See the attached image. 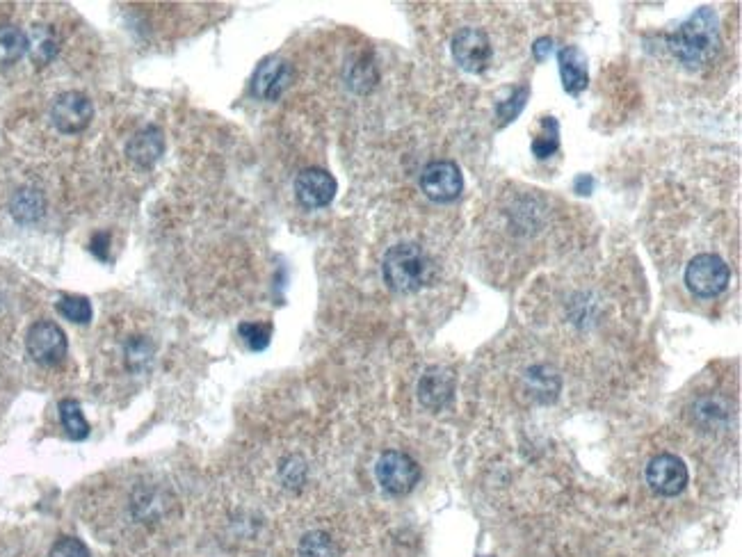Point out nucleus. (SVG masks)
Listing matches in <instances>:
<instances>
[{"label":"nucleus","mask_w":742,"mask_h":557,"mask_svg":"<svg viewBox=\"0 0 742 557\" xmlns=\"http://www.w3.org/2000/svg\"><path fill=\"white\" fill-rule=\"evenodd\" d=\"M290 80H293V69H290V64L279 58H268L258 64L256 74L252 78V92L258 99L277 101L290 85Z\"/></svg>","instance_id":"11"},{"label":"nucleus","mask_w":742,"mask_h":557,"mask_svg":"<svg viewBox=\"0 0 742 557\" xmlns=\"http://www.w3.org/2000/svg\"><path fill=\"white\" fill-rule=\"evenodd\" d=\"M10 208H12V215H14L16 222H21V224L37 222L39 217L44 215L42 192L32 190V188H23L14 195Z\"/></svg>","instance_id":"16"},{"label":"nucleus","mask_w":742,"mask_h":557,"mask_svg":"<svg viewBox=\"0 0 742 557\" xmlns=\"http://www.w3.org/2000/svg\"><path fill=\"white\" fill-rule=\"evenodd\" d=\"M453 58L459 67L469 74H482L489 69L491 58H494V46L487 32L478 28H462L453 37Z\"/></svg>","instance_id":"5"},{"label":"nucleus","mask_w":742,"mask_h":557,"mask_svg":"<svg viewBox=\"0 0 742 557\" xmlns=\"http://www.w3.org/2000/svg\"><path fill=\"white\" fill-rule=\"evenodd\" d=\"M297 555L300 557H338V546L327 532L322 530H313L309 535H304L300 542V548H297Z\"/></svg>","instance_id":"19"},{"label":"nucleus","mask_w":742,"mask_h":557,"mask_svg":"<svg viewBox=\"0 0 742 557\" xmlns=\"http://www.w3.org/2000/svg\"><path fill=\"white\" fill-rule=\"evenodd\" d=\"M669 53L688 69H701L720 51V23L711 7H701L665 37Z\"/></svg>","instance_id":"1"},{"label":"nucleus","mask_w":742,"mask_h":557,"mask_svg":"<svg viewBox=\"0 0 742 557\" xmlns=\"http://www.w3.org/2000/svg\"><path fill=\"white\" fill-rule=\"evenodd\" d=\"M58 311L60 316L76 322V325H87L92 320V304L87 297L80 295H64L58 302Z\"/></svg>","instance_id":"21"},{"label":"nucleus","mask_w":742,"mask_h":557,"mask_svg":"<svg viewBox=\"0 0 742 557\" xmlns=\"http://www.w3.org/2000/svg\"><path fill=\"white\" fill-rule=\"evenodd\" d=\"M28 53V35L16 26H0V67H10Z\"/></svg>","instance_id":"15"},{"label":"nucleus","mask_w":742,"mask_h":557,"mask_svg":"<svg viewBox=\"0 0 742 557\" xmlns=\"http://www.w3.org/2000/svg\"><path fill=\"white\" fill-rule=\"evenodd\" d=\"M28 53L37 67H46L58 55V39L53 37V32L48 28L37 26L28 35Z\"/></svg>","instance_id":"17"},{"label":"nucleus","mask_w":742,"mask_h":557,"mask_svg":"<svg viewBox=\"0 0 742 557\" xmlns=\"http://www.w3.org/2000/svg\"><path fill=\"white\" fill-rule=\"evenodd\" d=\"M51 119L60 133L74 135L92 124L94 106L83 92H64L53 101Z\"/></svg>","instance_id":"9"},{"label":"nucleus","mask_w":742,"mask_h":557,"mask_svg":"<svg viewBox=\"0 0 742 557\" xmlns=\"http://www.w3.org/2000/svg\"><path fill=\"white\" fill-rule=\"evenodd\" d=\"M731 281L729 265L715 254H699L688 263L685 284L697 297H717Z\"/></svg>","instance_id":"4"},{"label":"nucleus","mask_w":742,"mask_h":557,"mask_svg":"<svg viewBox=\"0 0 742 557\" xmlns=\"http://www.w3.org/2000/svg\"><path fill=\"white\" fill-rule=\"evenodd\" d=\"M375 475L379 487L391 496H407L409 491L421 480V466L416 464L414 457L400 450H386L382 457L377 459Z\"/></svg>","instance_id":"3"},{"label":"nucleus","mask_w":742,"mask_h":557,"mask_svg":"<svg viewBox=\"0 0 742 557\" xmlns=\"http://www.w3.org/2000/svg\"><path fill=\"white\" fill-rule=\"evenodd\" d=\"M528 87H519V90H514L510 99L505 101H498V117L503 121H514L516 117H519V112L523 110V106H526V99H528Z\"/></svg>","instance_id":"24"},{"label":"nucleus","mask_w":742,"mask_h":557,"mask_svg":"<svg viewBox=\"0 0 742 557\" xmlns=\"http://www.w3.org/2000/svg\"><path fill=\"white\" fill-rule=\"evenodd\" d=\"M558 149H560V126L553 117H546L544 119V133L537 135L535 140H532V153H535L539 160H546L548 156H553V153Z\"/></svg>","instance_id":"20"},{"label":"nucleus","mask_w":742,"mask_h":557,"mask_svg":"<svg viewBox=\"0 0 742 557\" xmlns=\"http://www.w3.org/2000/svg\"><path fill=\"white\" fill-rule=\"evenodd\" d=\"M421 188L437 204H450L462 195L464 179L453 160H434L421 174Z\"/></svg>","instance_id":"6"},{"label":"nucleus","mask_w":742,"mask_h":557,"mask_svg":"<svg viewBox=\"0 0 742 557\" xmlns=\"http://www.w3.org/2000/svg\"><path fill=\"white\" fill-rule=\"evenodd\" d=\"M48 557H90V551H87V546L76 537H60L58 542L53 544L51 555Z\"/></svg>","instance_id":"25"},{"label":"nucleus","mask_w":742,"mask_h":557,"mask_svg":"<svg viewBox=\"0 0 742 557\" xmlns=\"http://www.w3.org/2000/svg\"><path fill=\"white\" fill-rule=\"evenodd\" d=\"M336 179L327 169L320 167H309L302 169L295 179V197L304 208L316 211V208H325L334 201L336 197Z\"/></svg>","instance_id":"10"},{"label":"nucleus","mask_w":742,"mask_h":557,"mask_svg":"<svg viewBox=\"0 0 742 557\" xmlns=\"http://www.w3.org/2000/svg\"><path fill=\"white\" fill-rule=\"evenodd\" d=\"M165 153V137L158 126H144L137 131L126 144V156L135 167L149 169L160 160Z\"/></svg>","instance_id":"13"},{"label":"nucleus","mask_w":742,"mask_h":557,"mask_svg":"<svg viewBox=\"0 0 742 557\" xmlns=\"http://www.w3.org/2000/svg\"><path fill=\"white\" fill-rule=\"evenodd\" d=\"M384 281L395 293H416L432 279V261L423 247L414 242H400L391 247L382 263Z\"/></svg>","instance_id":"2"},{"label":"nucleus","mask_w":742,"mask_h":557,"mask_svg":"<svg viewBox=\"0 0 742 557\" xmlns=\"http://www.w3.org/2000/svg\"><path fill=\"white\" fill-rule=\"evenodd\" d=\"M60 418H62L64 432H67V437L71 441H83L90 437V423L85 421L83 409H80L76 400L67 398L60 402Z\"/></svg>","instance_id":"18"},{"label":"nucleus","mask_w":742,"mask_h":557,"mask_svg":"<svg viewBox=\"0 0 742 557\" xmlns=\"http://www.w3.org/2000/svg\"><path fill=\"white\" fill-rule=\"evenodd\" d=\"M348 83L352 90L357 92H368L370 87H373L377 83V71L370 62H359V64H352L350 67V74H348Z\"/></svg>","instance_id":"23"},{"label":"nucleus","mask_w":742,"mask_h":557,"mask_svg":"<svg viewBox=\"0 0 742 557\" xmlns=\"http://www.w3.org/2000/svg\"><path fill=\"white\" fill-rule=\"evenodd\" d=\"M108 247H110V233H96L92 238V252L101 261H108Z\"/></svg>","instance_id":"27"},{"label":"nucleus","mask_w":742,"mask_h":557,"mask_svg":"<svg viewBox=\"0 0 742 557\" xmlns=\"http://www.w3.org/2000/svg\"><path fill=\"white\" fill-rule=\"evenodd\" d=\"M574 188H576L578 195H592V190H594V179H592V176H578Z\"/></svg>","instance_id":"29"},{"label":"nucleus","mask_w":742,"mask_h":557,"mask_svg":"<svg viewBox=\"0 0 742 557\" xmlns=\"http://www.w3.org/2000/svg\"><path fill=\"white\" fill-rule=\"evenodd\" d=\"M688 480H690L688 466L683 464L681 457L669 455V452L653 457L647 466V482L658 496L665 498L679 496L681 491L688 487Z\"/></svg>","instance_id":"8"},{"label":"nucleus","mask_w":742,"mask_h":557,"mask_svg":"<svg viewBox=\"0 0 742 557\" xmlns=\"http://www.w3.org/2000/svg\"><path fill=\"white\" fill-rule=\"evenodd\" d=\"M28 354L42 366H55L67 357V336L51 320H39L30 327L26 338Z\"/></svg>","instance_id":"7"},{"label":"nucleus","mask_w":742,"mask_h":557,"mask_svg":"<svg viewBox=\"0 0 742 557\" xmlns=\"http://www.w3.org/2000/svg\"><path fill=\"white\" fill-rule=\"evenodd\" d=\"M558 64L564 92L571 96L583 94L587 90V83H590L585 53L578 46H564L558 53Z\"/></svg>","instance_id":"14"},{"label":"nucleus","mask_w":742,"mask_h":557,"mask_svg":"<svg viewBox=\"0 0 742 557\" xmlns=\"http://www.w3.org/2000/svg\"><path fill=\"white\" fill-rule=\"evenodd\" d=\"M551 53H553V39H548V37L537 39L535 46H532V55H535L537 62H544Z\"/></svg>","instance_id":"28"},{"label":"nucleus","mask_w":742,"mask_h":557,"mask_svg":"<svg viewBox=\"0 0 742 557\" xmlns=\"http://www.w3.org/2000/svg\"><path fill=\"white\" fill-rule=\"evenodd\" d=\"M135 345L137 350H128L126 347V354H128V366H131L133 370H142L144 363H147L151 359V345L144 341V338H135Z\"/></svg>","instance_id":"26"},{"label":"nucleus","mask_w":742,"mask_h":557,"mask_svg":"<svg viewBox=\"0 0 742 557\" xmlns=\"http://www.w3.org/2000/svg\"><path fill=\"white\" fill-rule=\"evenodd\" d=\"M455 398V375L446 368H430L418 382V400L423 407L439 411Z\"/></svg>","instance_id":"12"},{"label":"nucleus","mask_w":742,"mask_h":557,"mask_svg":"<svg viewBox=\"0 0 742 557\" xmlns=\"http://www.w3.org/2000/svg\"><path fill=\"white\" fill-rule=\"evenodd\" d=\"M238 332L240 336H243V341L249 350L263 352L265 347L270 345L272 325H265V322H243V325L238 327Z\"/></svg>","instance_id":"22"}]
</instances>
